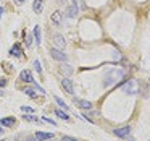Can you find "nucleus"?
Here are the masks:
<instances>
[{
    "label": "nucleus",
    "instance_id": "f257e3e1",
    "mask_svg": "<svg viewBox=\"0 0 150 141\" xmlns=\"http://www.w3.org/2000/svg\"><path fill=\"white\" fill-rule=\"evenodd\" d=\"M50 55H52V59H55L57 62H62V63L68 60V55L65 52H62V49H58V47H52L50 49Z\"/></svg>",
    "mask_w": 150,
    "mask_h": 141
},
{
    "label": "nucleus",
    "instance_id": "f03ea898",
    "mask_svg": "<svg viewBox=\"0 0 150 141\" xmlns=\"http://www.w3.org/2000/svg\"><path fill=\"white\" fill-rule=\"evenodd\" d=\"M116 76H123V72H121V70H113V72H110L107 75V79H105V86H110L113 81H116L118 79Z\"/></svg>",
    "mask_w": 150,
    "mask_h": 141
},
{
    "label": "nucleus",
    "instance_id": "7ed1b4c3",
    "mask_svg": "<svg viewBox=\"0 0 150 141\" xmlns=\"http://www.w3.org/2000/svg\"><path fill=\"white\" fill-rule=\"evenodd\" d=\"M113 133H115V136H118V138H127L131 133V128L129 127H121V128L113 130Z\"/></svg>",
    "mask_w": 150,
    "mask_h": 141
},
{
    "label": "nucleus",
    "instance_id": "20e7f679",
    "mask_svg": "<svg viewBox=\"0 0 150 141\" xmlns=\"http://www.w3.org/2000/svg\"><path fill=\"white\" fill-rule=\"evenodd\" d=\"M62 86H63V89H65L68 94H73L74 92V88H73V81L69 78H63L62 79Z\"/></svg>",
    "mask_w": 150,
    "mask_h": 141
},
{
    "label": "nucleus",
    "instance_id": "39448f33",
    "mask_svg": "<svg viewBox=\"0 0 150 141\" xmlns=\"http://www.w3.org/2000/svg\"><path fill=\"white\" fill-rule=\"evenodd\" d=\"M74 104L78 105V107L84 109V110H91V109H92V104H91L89 101H84V99H78V97H74Z\"/></svg>",
    "mask_w": 150,
    "mask_h": 141
},
{
    "label": "nucleus",
    "instance_id": "423d86ee",
    "mask_svg": "<svg viewBox=\"0 0 150 141\" xmlns=\"http://www.w3.org/2000/svg\"><path fill=\"white\" fill-rule=\"evenodd\" d=\"M20 79L24 83H34V78H33V73L29 72V70H23L20 75Z\"/></svg>",
    "mask_w": 150,
    "mask_h": 141
},
{
    "label": "nucleus",
    "instance_id": "0eeeda50",
    "mask_svg": "<svg viewBox=\"0 0 150 141\" xmlns=\"http://www.w3.org/2000/svg\"><path fill=\"white\" fill-rule=\"evenodd\" d=\"M36 140H37V141L53 140V133H45V131H37V133H36Z\"/></svg>",
    "mask_w": 150,
    "mask_h": 141
},
{
    "label": "nucleus",
    "instance_id": "6e6552de",
    "mask_svg": "<svg viewBox=\"0 0 150 141\" xmlns=\"http://www.w3.org/2000/svg\"><path fill=\"white\" fill-rule=\"evenodd\" d=\"M78 13H79V8H78V5H74V4H73L71 7L66 8V16L68 18H76Z\"/></svg>",
    "mask_w": 150,
    "mask_h": 141
},
{
    "label": "nucleus",
    "instance_id": "1a4fd4ad",
    "mask_svg": "<svg viewBox=\"0 0 150 141\" xmlns=\"http://www.w3.org/2000/svg\"><path fill=\"white\" fill-rule=\"evenodd\" d=\"M53 41H55V44L58 46V49H65L66 41H65V37H63L62 34H55V36H53Z\"/></svg>",
    "mask_w": 150,
    "mask_h": 141
},
{
    "label": "nucleus",
    "instance_id": "9d476101",
    "mask_svg": "<svg viewBox=\"0 0 150 141\" xmlns=\"http://www.w3.org/2000/svg\"><path fill=\"white\" fill-rule=\"evenodd\" d=\"M134 86H136V81H134V79H131V81L129 83H127V84L126 86H124V91H126V92H136L137 91V89L136 88H134Z\"/></svg>",
    "mask_w": 150,
    "mask_h": 141
},
{
    "label": "nucleus",
    "instance_id": "9b49d317",
    "mask_svg": "<svg viewBox=\"0 0 150 141\" xmlns=\"http://www.w3.org/2000/svg\"><path fill=\"white\" fill-rule=\"evenodd\" d=\"M10 54H11V55H15V57H21V46H20V44H18V42L15 44V46L11 47Z\"/></svg>",
    "mask_w": 150,
    "mask_h": 141
},
{
    "label": "nucleus",
    "instance_id": "f8f14e48",
    "mask_svg": "<svg viewBox=\"0 0 150 141\" xmlns=\"http://www.w3.org/2000/svg\"><path fill=\"white\" fill-rule=\"evenodd\" d=\"M62 15H63L62 11H55V13L52 15V21L55 24H62Z\"/></svg>",
    "mask_w": 150,
    "mask_h": 141
},
{
    "label": "nucleus",
    "instance_id": "ddd939ff",
    "mask_svg": "<svg viewBox=\"0 0 150 141\" xmlns=\"http://www.w3.org/2000/svg\"><path fill=\"white\" fill-rule=\"evenodd\" d=\"M33 10L36 11V13H40V11H42V0H34Z\"/></svg>",
    "mask_w": 150,
    "mask_h": 141
},
{
    "label": "nucleus",
    "instance_id": "4468645a",
    "mask_svg": "<svg viewBox=\"0 0 150 141\" xmlns=\"http://www.w3.org/2000/svg\"><path fill=\"white\" fill-rule=\"evenodd\" d=\"M2 127H11V125L15 123V118H10V117H7V118H2Z\"/></svg>",
    "mask_w": 150,
    "mask_h": 141
},
{
    "label": "nucleus",
    "instance_id": "2eb2a0df",
    "mask_svg": "<svg viewBox=\"0 0 150 141\" xmlns=\"http://www.w3.org/2000/svg\"><path fill=\"white\" fill-rule=\"evenodd\" d=\"M34 39H36L37 46H40V28L39 26L34 28Z\"/></svg>",
    "mask_w": 150,
    "mask_h": 141
},
{
    "label": "nucleus",
    "instance_id": "dca6fc26",
    "mask_svg": "<svg viewBox=\"0 0 150 141\" xmlns=\"http://www.w3.org/2000/svg\"><path fill=\"white\" fill-rule=\"evenodd\" d=\"M55 114L58 115L60 118H63V120H69V115L66 114V112H63V110H55Z\"/></svg>",
    "mask_w": 150,
    "mask_h": 141
},
{
    "label": "nucleus",
    "instance_id": "f3484780",
    "mask_svg": "<svg viewBox=\"0 0 150 141\" xmlns=\"http://www.w3.org/2000/svg\"><path fill=\"white\" fill-rule=\"evenodd\" d=\"M55 102H57V104H58V105H60V107H63V110H68V105H66V104H65V102H63V101H62V99H60V97H58V96H55Z\"/></svg>",
    "mask_w": 150,
    "mask_h": 141
},
{
    "label": "nucleus",
    "instance_id": "a211bd4d",
    "mask_svg": "<svg viewBox=\"0 0 150 141\" xmlns=\"http://www.w3.org/2000/svg\"><path fill=\"white\" fill-rule=\"evenodd\" d=\"M24 118L26 120H29V122H36V123H40V120L37 117H34V115H24Z\"/></svg>",
    "mask_w": 150,
    "mask_h": 141
},
{
    "label": "nucleus",
    "instance_id": "6ab92c4d",
    "mask_svg": "<svg viewBox=\"0 0 150 141\" xmlns=\"http://www.w3.org/2000/svg\"><path fill=\"white\" fill-rule=\"evenodd\" d=\"M60 70H62V73L65 72L66 75H69V73L73 72V68H71V67H69V65H63V67H62V68H60Z\"/></svg>",
    "mask_w": 150,
    "mask_h": 141
},
{
    "label": "nucleus",
    "instance_id": "aec40b11",
    "mask_svg": "<svg viewBox=\"0 0 150 141\" xmlns=\"http://www.w3.org/2000/svg\"><path fill=\"white\" fill-rule=\"evenodd\" d=\"M24 92H26L29 97H36V92H34V89H31V88H28V89H24Z\"/></svg>",
    "mask_w": 150,
    "mask_h": 141
},
{
    "label": "nucleus",
    "instance_id": "412c9836",
    "mask_svg": "<svg viewBox=\"0 0 150 141\" xmlns=\"http://www.w3.org/2000/svg\"><path fill=\"white\" fill-rule=\"evenodd\" d=\"M34 68L37 70V73H40V72H42V68H40V63H39V60H36V62H34Z\"/></svg>",
    "mask_w": 150,
    "mask_h": 141
},
{
    "label": "nucleus",
    "instance_id": "4be33fe9",
    "mask_svg": "<svg viewBox=\"0 0 150 141\" xmlns=\"http://www.w3.org/2000/svg\"><path fill=\"white\" fill-rule=\"evenodd\" d=\"M33 39H34L33 36H28V39H26V46H28V47L33 46Z\"/></svg>",
    "mask_w": 150,
    "mask_h": 141
},
{
    "label": "nucleus",
    "instance_id": "5701e85b",
    "mask_svg": "<svg viewBox=\"0 0 150 141\" xmlns=\"http://www.w3.org/2000/svg\"><path fill=\"white\" fill-rule=\"evenodd\" d=\"M62 141H79V140H76V138H71V136H63Z\"/></svg>",
    "mask_w": 150,
    "mask_h": 141
},
{
    "label": "nucleus",
    "instance_id": "b1692460",
    "mask_svg": "<svg viewBox=\"0 0 150 141\" xmlns=\"http://www.w3.org/2000/svg\"><path fill=\"white\" fill-rule=\"evenodd\" d=\"M21 110H23V112H29V114H31V112H33V109H31V107H24V105H23V107H21Z\"/></svg>",
    "mask_w": 150,
    "mask_h": 141
},
{
    "label": "nucleus",
    "instance_id": "393cba45",
    "mask_svg": "<svg viewBox=\"0 0 150 141\" xmlns=\"http://www.w3.org/2000/svg\"><path fill=\"white\" fill-rule=\"evenodd\" d=\"M44 122H47V123H50V125H55V122H53V120H50V118H44Z\"/></svg>",
    "mask_w": 150,
    "mask_h": 141
},
{
    "label": "nucleus",
    "instance_id": "a878e982",
    "mask_svg": "<svg viewBox=\"0 0 150 141\" xmlns=\"http://www.w3.org/2000/svg\"><path fill=\"white\" fill-rule=\"evenodd\" d=\"M5 84H7V79H0V88H4Z\"/></svg>",
    "mask_w": 150,
    "mask_h": 141
},
{
    "label": "nucleus",
    "instance_id": "bb28decb",
    "mask_svg": "<svg viewBox=\"0 0 150 141\" xmlns=\"http://www.w3.org/2000/svg\"><path fill=\"white\" fill-rule=\"evenodd\" d=\"M24 2H26V0H15V4H16V5H23Z\"/></svg>",
    "mask_w": 150,
    "mask_h": 141
},
{
    "label": "nucleus",
    "instance_id": "cd10ccee",
    "mask_svg": "<svg viewBox=\"0 0 150 141\" xmlns=\"http://www.w3.org/2000/svg\"><path fill=\"white\" fill-rule=\"evenodd\" d=\"M4 131H5V130H4V127L0 125V135H4Z\"/></svg>",
    "mask_w": 150,
    "mask_h": 141
},
{
    "label": "nucleus",
    "instance_id": "c85d7f7f",
    "mask_svg": "<svg viewBox=\"0 0 150 141\" xmlns=\"http://www.w3.org/2000/svg\"><path fill=\"white\" fill-rule=\"evenodd\" d=\"M71 4H74V5H78V0H71Z\"/></svg>",
    "mask_w": 150,
    "mask_h": 141
},
{
    "label": "nucleus",
    "instance_id": "c756f323",
    "mask_svg": "<svg viewBox=\"0 0 150 141\" xmlns=\"http://www.w3.org/2000/svg\"><path fill=\"white\" fill-rule=\"evenodd\" d=\"M0 141H10V140H0Z\"/></svg>",
    "mask_w": 150,
    "mask_h": 141
},
{
    "label": "nucleus",
    "instance_id": "7c9ffc66",
    "mask_svg": "<svg viewBox=\"0 0 150 141\" xmlns=\"http://www.w3.org/2000/svg\"><path fill=\"white\" fill-rule=\"evenodd\" d=\"M2 94H4V92H2V91H0V96H2Z\"/></svg>",
    "mask_w": 150,
    "mask_h": 141
},
{
    "label": "nucleus",
    "instance_id": "2f4dec72",
    "mask_svg": "<svg viewBox=\"0 0 150 141\" xmlns=\"http://www.w3.org/2000/svg\"><path fill=\"white\" fill-rule=\"evenodd\" d=\"M47 141H52V140H47Z\"/></svg>",
    "mask_w": 150,
    "mask_h": 141
}]
</instances>
